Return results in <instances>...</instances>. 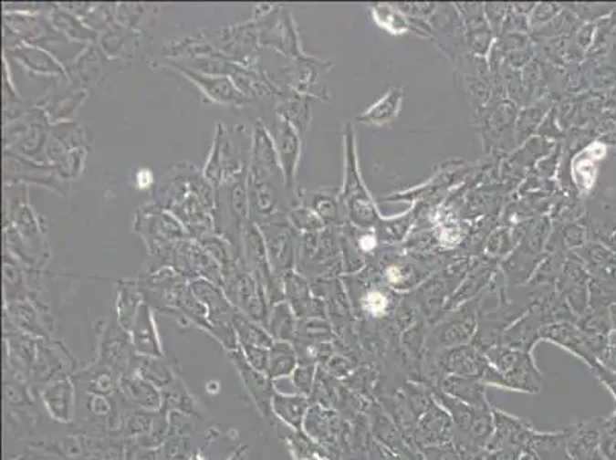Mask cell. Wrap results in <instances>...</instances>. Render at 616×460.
<instances>
[{
	"mask_svg": "<svg viewBox=\"0 0 616 460\" xmlns=\"http://www.w3.org/2000/svg\"><path fill=\"white\" fill-rule=\"evenodd\" d=\"M153 203L171 212L193 240L214 234L215 189L205 182L193 164L169 171L153 187Z\"/></svg>",
	"mask_w": 616,
	"mask_h": 460,
	"instance_id": "obj_1",
	"label": "cell"
},
{
	"mask_svg": "<svg viewBox=\"0 0 616 460\" xmlns=\"http://www.w3.org/2000/svg\"><path fill=\"white\" fill-rule=\"evenodd\" d=\"M250 143L252 139L238 125L229 130L216 123L211 155L203 169V177L214 189L249 171Z\"/></svg>",
	"mask_w": 616,
	"mask_h": 460,
	"instance_id": "obj_2",
	"label": "cell"
},
{
	"mask_svg": "<svg viewBox=\"0 0 616 460\" xmlns=\"http://www.w3.org/2000/svg\"><path fill=\"white\" fill-rule=\"evenodd\" d=\"M249 221V171H245L216 187L214 234L243 252L244 227Z\"/></svg>",
	"mask_w": 616,
	"mask_h": 460,
	"instance_id": "obj_3",
	"label": "cell"
},
{
	"mask_svg": "<svg viewBox=\"0 0 616 460\" xmlns=\"http://www.w3.org/2000/svg\"><path fill=\"white\" fill-rule=\"evenodd\" d=\"M434 398L449 413L454 422V444L462 457L483 450L494 434L492 407H471L459 399L434 390Z\"/></svg>",
	"mask_w": 616,
	"mask_h": 460,
	"instance_id": "obj_4",
	"label": "cell"
},
{
	"mask_svg": "<svg viewBox=\"0 0 616 460\" xmlns=\"http://www.w3.org/2000/svg\"><path fill=\"white\" fill-rule=\"evenodd\" d=\"M134 227L148 246L149 254L157 266L162 263L178 241L192 238L186 227L171 212L164 211L153 202L135 211Z\"/></svg>",
	"mask_w": 616,
	"mask_h": 460,
	"instance_id": "obj_5",
	"label": "cell"
},
{
	"mask_svg": "<svg viewBox=\"0 0 616 460\" xmlns=\"http://www.w3.org/2000/svg\"><path fill=\"white\" fill-rule=\"evenodd\" d=\"M254 20L259 33V45L277 49L288 58L304 60L308 58L302 53L297 25L292 13L286 6L258 5L255 8Z\"/></svg>",
	"mask_w": 616,
	"mask_h": 460,
	"instance_id": "obj_6",
	"label": "cell"
},
{
	"mask_svg": "<svg viewBox=\"0 0 616 460\" xmlns=\"http://www.w3.org/2000/svg\"><path fill=\"white\" fill-rule=\"evenodd\" d=\"M201 37L230 62L247 69H259V33L254 19L225 28L198 29Z\"/></svg>",
	"mask_w": 616,
	"mask_h": 460,
	"instance_id": "obj_7",
	"label": "cell"
},
{
	"mask_svg": "<svg viewBox=\"0 0 616 460\" xmlns=\"http://www.w3.org/2000/svg\"><path fill=\"white\" fill-rule=\"evenodd\" d=\"M345 180L344 191L340 203L344 204L345 212L349 214L350 220L354 225L370 229L374 221L379 220L378 212L374 207L371 195L368 193L367 187L363 186L362 178L358 169V157H356V144H354L353 131L351 126L345 128Z\"/></svg>",
	"mask_w": 616,
	"mask_h": 460,
	"instance_id": "obj_8",
	"label": "cell"
},
{
	"mask_svg": "<svg viewBox=\"0 0 616 460\" xmlns=\"http://www.w3.org/2000/svg\"><path fill=\"white\" fill-rule=\"evenodd\" d=\"M491 364L506 379L509 390L523 393H538L543 389V376L529 351L517 350L505 345H494L483 351Z\"/></svg>",
	"mask_w": 616,
	"mask_h": 460,
	"instance_id": "obj_9",
	"label": "cell"
},
{
	"mask_svg": "<svg viewBox=\"0 0 616 460\" xmlns=\"http://www.w3.org/2000/svg\"><path fill=\"white\" fill-rule=\"evenodd\" d=\"M243 258L245 267L250 274L263 284L267 292L270 304L286 301L284 297V283L273 274L272 264L268 258L267 246L264 240L263 232L258 225L249 221L244 227L243 234Z\"/></svg>",
	"mask_w": 616,
	"mask_h": 460,
	"instance_id": "obj_10",
	"label": "cell"
},
{
	"mask_svg": "<svg viewBox=\"0 0 616 460\" xmlns=\"http://www.w3.org/2000/svg\"><path fill=\"white\" fill-rule=\"evenodd\" d=\"M4 182L5 184L34 183L49 187L62 195H67L69 191V182L54 166L37 163L13 151L4 152Z\"/></svg>",
	"mask_w": 616,
	"mask_h": 460,
	"instance_id": "obj_11",
	"label": "cell"
},
{
	"mask_svg": "<svg viewBox=\"0 0 616 460\" xmlns=\"http://www.w3.org/2000/svg\"><path fill=\"white\" fill-rule=\"evenodd\" d=\"M263 232L268 258L272 264L273 274L281 279L295 267V256H298L295 227L288 221H277L270 225H258Z\"/></svg>",
	"mask_w": 616,
	"mask_h": 460,
	"instance_id": "obj_12",
	"label": "cell"
},
{
	"mask_svg": "<svg viewBox=\"0 0 616 460\" xmlns=\"http://www.w3.org/2000/svg\"><path fill=\"white\" fill-rule=\"evenodd\" d=\"M492 414H494V434L485 448L491 451H511L521 455L536 432V428L532 427V422L511 416L494 407Z\"/></svg>",
	"mask_w": 616,
	"mask_h": 460,
	"instance_id": "obj_13",
	"label": "cell"
},
{
	"mask_svg": "<svg viewBox=\"0 0 616 460\" xmlns=\"http://www.w3.org/2000/svg\"><path fill=\"white\" fill-rule=\"evenodd\" d=\"M227 353H229L235 370L238 371L239 379L243 381L244 387L249 392L250 398L258 408L259 414L263 417L273 414L272 401L277 389L273 385L272 379L268 378V374L261 373L247 362L239 345L235 350L227 351Z\"/></svg>",
	"mask_w": 616,
	"mask_h": 460,
	"instance_id": "obj_14",
	"label": "cell"
},
{
	"mask_svg": "<svg viewBox=\"0 0 616 460\" xmlns=\"http://www.w3.org/2000/svg\"><path fill=\"white\" fill-rule=\"evenodd\" d=\"M267 130L272 135L287 186L295 191V177L301 157V134L288 121L277 115L273 125L267 126Z\"/></svg>",
	"mask_w": 616,
	"mask_h": 460,
	"instance_id": "obj_15",
	"label": "cell"
},
{
	"mask_svg": "<svg viewBox=\"0 0 616 460\" xmlns=\"http://www.w3.org/2000/svg\"><path fill=\"white\" fill-rule=\"evenodd\" d=\"M454 439V422L449 413L435 401L434 405L417 422L412 445L422 451L426 446L451 444Z\"/></svg>",
	"mask_w": 616,
	"mask_h": 460,
	"instance_id": "obj_16",
	"label": "cell"
},
{
	"mask_svg": "<svg viewBox=\"0 0 616 460\" xmlns=\"http://www.w3.org/2000/svg\"><path fill=\"white\" fill-rule=\"evenodd\" d=\"M367 413L374 441H378L381 445L387 446L397 455H403L406 460L414 459L421 455V451L406 441L405 436L402 434L401 430L396 427V423L392 422V417L388 416L378 401L370 403Z\"/></svg>",
	"mask_w": 616,
	"mask_h": 460,
	"instance_id": "obj_17",
	"label": "cell"
},
{
	"mask_svg": "<svg viewBox=\"0 0 616 460\" xmlns=\"http://www.w3.org/2000/svg\"><path fill=\"white\" fill-rule=\"evenodd\" d=\"M110 60L99 45H88L87 49L68 65L67 80L71 87L87 91V88L103 82Z\"/></svg>",
	"mask_w": 616,
	"mask_h": 460,
	"instance_id": "obj_18",
	"label": "cell"
},
{
	"mask_svg": "<svg viewBox=\"0 0 616 460\" xmlns=\"http://www.w3.org/2000/svg\"><path fill=\"white\" fill-rule=\"evenodd\" d=\"M171 68L182 72L183 76L187 77L193 85L200 88V91H203L204 96L209 97L212 101H215L218 105L243 108V106L252 103L250 99L244 96L243 92L235 87L234 82L230 80L229 77L207 76V74L191 71V69L182 67Z\"/></svg>",
	"mask_w": 616,
	"mask_h": 460,
	"instance_id": "obj_19",
	"label": "cell"
},
{
	"mask_svg": "<svg viewBox=\"0 0 616 460\" xmlns=\"http://www.w3.org/2000/svg\"><path fill=\"white\" fill-rule=\"evenodd\" d=\"M5 56V58H15L16 62L36 74L67 78V68L54 58V54L36 45L22 44L16 48L6 49Z\"/></svg>",
	"mask_w": 616,
	"mask_h": 460,
	"instance_id": "obj_20",
	"label": "cell"
},
{
	"mask_svg": "<svg viewBox=\"0 0 616 460\" xmlns=\"http://www.w3.org/2000/svg\"><path fill=\"white\" fill-rule=\"evenodd\" d=\"M131 340L135 351L149 358H162V349L158 336L157 327L153 322L152 308L146 299L140 306L139 313L135 318L134 326L131 330Z\"/></svg>",
	"mask_w": 616,
	"mask_h": 460,
	"instance_id": "obj_21",
	"label": "cell"
},
{
	"mask_svg": "<svg viewBox=\"0 0 616 460\" xmlns=\"http://www.w3.org/2000/svg\"><path fill=\"white\" fill-rule=\"evenodd\" d=\"M97 45L106 58L119 62L120 58H134L135 49L140 47V33L131 31L115 22L110 28L99 33Z\"/></svg>",
	"mask_w": 616,
	"mask_h": 460,
	"instance_id": "obj_22",
	"label": "cell"
},
{
	"mask_svg": "<svg viewBox=\"0 0 616 460\" xmlns=\"http://www.w3.org/2000/svg\"><path fill=\"white\" fill-rule=\"evenodd\" d=\"M310 405V399L304 394H282L277 392L273 396L272 412L290 430L302 432Z\"/></svg>",
	"mask_w": 616,
	"mask_h": 460,
	"instance_id": "obj_23",
	"label": "cell"
},
{
	"mask_svg": "<svg viewBox=\"0 0 616 460\" xmlns=\"http://www.w3.org/2000/svg\"><path fill=\"white\" fill-rule=\"evenodd\" d=\"M435 390L444 392L451 398L459 399L460 402L468 403L471 407H491V403L487 402L486 385L474 379L444 376Z\"/></svg>",
	"mask_w": 616,
	"mask_h": 460,
	"instance_id": "obj_24",
	"label": "cell"
},
{
	"mask_svg": "<svg viewBox=\"0 0 616 460\" xmlns=\"http://www.w3.org/2000/svg\"><path fill=\"white\" fill-rule=\"evenodd\" d=\"M47 16L51 20V24L54 25V28L57 29L58 33H62L68 40L85 45L97 44L99 33L89 28L77 16L72 15L69 11L63 10L60 4H53Z\"/></svg>",
	"mask_w": 616,
	"mask_h": 460,
	"instance_id": "obj_25",
	"label": "cell"
},
{
	"mask_svg": "<svg viewBox=\"0 0 616 460\" xmlns=\"http://www.w3.org/2000/svg\"><path fill=\"white\" fill-rule=\"evenodd\" d=\"M405 99V92L402 88H392L385 96L381 97L374 105L370 106L363 114L359 115L358 120L374 128H383L392 125L399 117L402 103Z\"/></svg>",
	"mask_w": 616,
	"mask_h": 460,
	"instance_id": "obj_26",
	"label": "cell"
},
{
	"mask_svg": "<svg viewBox=\"0 0 616 460\" xmlns=\"http://www.w3.org/2000/svg\"><path fill=\"white\" fill-rule=\"evenodd\" d=\"M282 283H284L286 301L288 302V306L292 307L298 319L313 318V313L318 310H316V301L311 299L310 288L306 279L292 270L282 278Z\"/></svg>",
	"mask_w": 616,
	"mask_h": 460,
	"instance_id": "obj_27",
	"label": "cell"
},
{
	"mask_svg": "<svg viewBox=\"0 0 616 460\" xmlns=\"http://www.w3.org/2000/svg\"><path fill=\"white\" fill-rule=\"evenodd\" d=\"M121 390L125 398L139 407L146 410H158L162 407V394H160L157 387L135 371L126 374L121 381Z\"/></svg>",
	"mask_w": 616,
	"mask_h": 460,
	"instance_id": "obj_28",
	"label": "cell"
},
{
	"mask_svg": "<svg viewBox=\"0 0 616 460\" xmlns=\"http://www.w3.org/2000/svg\"><path fill=\"white\" fill-rule=\"evenodd\" d=\"M144 297L137 281H119V297H117V322L123 330L131 333L134 326L139 308L143 304Z\"/></svg>",
	"mask_w": 616,
	"mask_h": 460,
	"instance_id": "obj_29",
	"label": "cell"
},
{
	"mask_svg": "<svg viewBox=\"0 0 616 460\" xmlns=\"http://www.w3.org/2000/svg\"><path fill=\"white\" fill-rule=\"evenodd\" d=\"M277 117L288 121L295 130L301 134L308 128L310 123V110L307 105L306 97L295 92H279L277 96Z\"/></svg>",
	"mask_w": 616,
	"mask_h": 460,
	"instance_id": "obj_30",
	"label": "cell"
},
{
	"mask_svg": "<svg viewBox=\"0 0 616 460\" xmlns=\"http://www.w3.org/2000/svg\"><path fill=\"white\" fill-rule=\"evenodd\" d=\"M44 402L49 414L58 422H69L72 419L74 405V387L71 381H58L44 392Z\"/></svg>",
	"mask_w": 616,
	"mask_h": 460,
	"instance_id": "obj_31",
	"label": "cell"
},
{
	"mask_svg": "<svg viewBox=\"0 0 616 460\" xmlns=\"http://www.w3.org/2000/svg\"><path fill=\"white\" fill-rule=\"evenodd\" d=\"M540 338L543 340H552L557 344L561 345L564 349L572 351L584 361H588L589 364L595 365V361L589 356L588 340L584 336L579 335V331L575 330L573 327L569 324H557V326H549L545 330L541 331Z\"/></svg>",
	"mask_w": 616,
	"mask_h": 460,
	"instance_id": "obj_32",
	"label": "cell"
},
{
	"mask_svg": "<svg viewBox=\"0 0 616 460\" xmlns=\"http://www.w3.org/2000/svg\"><path fill=\"white\" fill-rule=\"evenodd\" d=\"M298 364H299V358L292 342H286V340L273 342L270 347L267 370L268 378L272 379L273 382L277 379L292 376Z\"/></svg>",
	"mask_w": 616,
	"mask_h": 460,
	"instance_id": "obj_33",
	"label": "cell"
},
{
	"mask_svg": "<svg viewBox=\"0 0 616 460\" xmlns=\"http://www.w3.org/2000/svg\"><path fill=\"white\" fill-rule=\"evenodd\" d=\"M297 315L288 306V302H277L272 306V312L268 318L267 331L273 336L275 340H286V342H295L298 333Z\"/></svg>",
	"mask_w": 616,
	"mask_h": 460,
	"instance_id": "obj_34",
	"label": "cell"
},
{
	"mask_svg": "<svg viewBox=\"0 0 616 460\" xmlns=\"http://www.w3.org/2000/svg\"><path fill=\"white\" fill-rule=\"evenodd\" d=\"M235 333L238 338V344L255 345V347H263V349H270L272 347L273 336L268 333L266 327L261 326L258 322L252 321L250 318L245 317L244 313H235L234 322Z\"/></svg>",
	"mask_w": 616,
	"mask_h": 460,
	"instance_id": "obj_35",
	"label": "cell"
},
{
	"mask_svg": "<svg viewBox=\"0 0 616 460\" xmlns=\"http://www.w3.org/2000/svg\"><path fill=\"white\" fill-rule=\"evenodd\" d=\"M6 310H8L6 318H13L16 326L22 330L38 336L45 335L44 326H42L44 321L40 318L38 308H36L33 302L29 301V298L6 304Z\"/></svg>",
	"mask_w": 616,
	"mask_h": 460,
	"instance_id": "obj_36",
	"label": "cell"
},
{
	"mask_svg": "<svg viewBox=\"0 0 616 460\" xmlns=\"http://www.w3.org/2000/svg\"><path fill=\"white\" fill-rule=\"evenodd\" d=\"M49 139L65 151L88 148V144H91V137L88 135L87 131L74 121H58L51 126Z\"/></svg>",
	"mask_w": 616,
	"mask_h": 460,
	"instance_id": "obj_37",
	"label": "cell"
},
{
	"mask_svg": "<svg viewBox=\"0 0 616 460\" xmlns=\"http://www.w3.org/2000/svg\"><path fill=\"white\" fill-rule=\"evenodd\" d=\"M88 91L77 89L72 87L68 89L67 94L63 92L60 96L54 97V100L49 101L48 105L38 106L47 112L49 120H65L72 119V115L78 110V106L87 99Z\"/></svg>",
	"mask_w": 616,
	"mask_h": 460,
	"instance_id": "obj_38",
	"label": "cell"
},
{
	"mask_svg": "<svg viewBox=\"0 0 616 460\" xmlns=\"http://www.w3.org/2000/svg\"><path fill=\"white\" fill-rule=\"evenodd\" d=\"M155 11V6L146 4H119L115 5V20L121 26L139 33L153 19Z\"/></svg>",
	"mask_w": 616,
	"mask_h": 460,
	"instance_id": "obj_39",
	"label": "cell"
},
{
	"mask_svg": "<svg viewBox=\"0 0 616 460\" xmlns=\"http://www.w3.org/2000/svg\"><path fill=\"white\" fill-rule=\"evenodd\" d=\"M134 371L153 383L157 389H168L169 385L175 381L172 370L158 358L139 355L137 362H134Z\"/></svg>",
	"mask_w": 616,
	"mask_h": 460,
	"instance_id": "obj_40",
	"label": "cell"
},
{
	"mask_svg": "<svg viewBox=\"0 0 616 460\" xmlns=\"http://www.w3.org/2000/svg\"><path fill=\"white\" fill-rule=\"evenodd\" d=\"M374 22L390 34H405L410 31V20L390 5H376L373 10Z\"/></svg>",
	"mask_w": 616,
	"mask_h": 460,
	"instance_id": "obj_41",
	"label": "cell"
},
{
	"mask_svg": "<svg viewBox=\"0 0 616 460\" xmlns=\"http://www.w3.org/2000/svg\"><path fill=\"white\" fill-rule=\"evenodd\" d=\"M318 367H319V365L315 364V362H304V361H299L297 370L293 371L292 379L295 387H297L299 393L304 394L307 398H310L313 387H315Z\"/></svg>",
	"mask_w": 616,
	"mask_h": 460,
	"instance_id": "obj_42",
	"label": "cell"
},
{
	"mask_svg": "<svg viewBox=\"0 0 616 460\" xmlns=\"http://www.w3.org/2000/svg\"><path fill=\"white\" fill-rule=\"evenodd\" d=\"M288 223L295 229L306 230L307 234L322 227V220L308 207H293L292 211L288 212Z\"/></svg>",
	"mask_w": 616,
	"mask_h": 460,
	"instance_id": "obj_43",
	"label": "cell"
},
{
	"mask_svg": "<svg viewBox=\"0 0 616 460\" xmlns=\"http://www.w3.org/2000/svg\"><path fill=\"white\" fill-rule=\"evenodd\" d=\"M360 306H362L363 313H367L368 317L382 318L390 308V299L381 290H371L362 298Z\"/></svg>",
	"mask_w": 616,
	"mask_h": 460,
	"instance_id": "obj_44",
	"label": "cell"
},
{
	"mask_svg": "<svg viewBox=\"0 0 616 460\" xmlns=\"http://www.w3.org/2000/svg\"><path fill=\"white\" fill-rule=\"evenodd\" d=\"M239 349L243 351L245 360L254 369L258 370L261 373L267 374L268 360H270V349H263V347H255V345L238 344Z\"/></svg>",
	"mask_w": 616,
	"mask_h": 460,
	"instance_id": "obj_45",
	"label": "cell"
},
{
	"mask_svg": "<svg viewBox=\"0 0 616 460\" xmlns=\"http://www.w3.org/2000/svg\"><path fill=\"white\" fill-rule=\"evenodd\" d=\"M311 203H307V207L315 212L316 215L320 216V220H335L336 218V203L327 195L322 193H313L310 195Z\"/></svg>",
	"mask_w": 616,
	"mask_h": 460,
	"instance_id": "obj_46",
	"label": "cell"
},
{
	"mask_svg": "<svg viewBox=\"0 0 616 460\" xmlns=\"http://www.w3.org/2000/svg\"><path fill=\"white\" fill-rule=\"evenodd\" d=\"M421 453L425 460H464L453 442L444 445L426 446Z\"/></svg>",
	"mask_w": 616,
	"mask_h": 460,
	"instance_id": "obj_47",
	"label": "cell"
},
{
	"mask_svg": "<svg viewBox=\"0 0 616 460\" xmlns=\"http://www.w3.org/2000/svg\"><path fill=\"white\" fill-rule=\"evenodd\" d=\"M153 186V172L149 169H139L135 172V187L139 191H148L149 187Z\"/></svg>",
	"mask_w": 616,
	"mask_h": 460,
	"instance_id": "obj_48",
	"label": "cell"
},
{
	"mask_svg": "<svg viewBox=\"0 0 616 460\" xmlns=\"http://www.w3.org/2000/svg\"><path fill=\"white\" fill-rule=\"evenodd\" d=\"M464 460H500V459H498V455H496L494 451H489L486 450V448H483V450L477 451V453H474V455H466V457H464Z\"/></svg>",
	"mask_w": 616,
	"mask_h": 460,
	"instance_id": "obj_49",
	"label": "cell"
},
{
	"mask_svg": "<svg viewBox=\"0 0 616 460\" xmlns=\"http://www.w3.org/2000/svg\"><path fill=\"white\" fill-rule=\"evenodd\" d=\"M247 453H249V448L247 446H241L227 460H247Z\"/></svg>",
	"mask_w": 616,
	"mask_h": 460,
	"instance_id": "obj_50",
	"label": "cell"
},
{
	"mask_svg": "<svg viewBox=\"0 0 616 460\" xmlns=\"http://www.w3.org/2000/svg\"><path fill=\"white\" fill-rule=\"evenodd\" d=\"M411 460H425V459H423V455H422V453H421V455H417V457H414V459H411Z\"/></svg>",
	"mask_w": 616,
	"mask_h": 460,
	"instance_id": "obj_51",
	"label": "cell"
}]
</instances>
